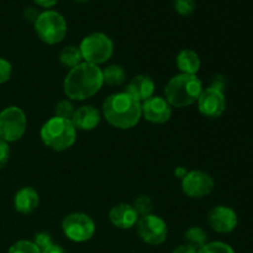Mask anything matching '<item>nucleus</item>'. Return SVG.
<instances>
[{
  "mask_svg": "<svg viewBox=\"0 0 253 253\" xmlns=\"http://www.w3.org/2000/svg\"><path fill=\"white\" fill-rule=\"evenodd\" d=\"M103 85L100 67L82 62L67 73L63 82V91L69 100L82 101L95 95Z\"/></svg>",
  "mask_w": 253,
  "mask_h": 253,
  "instance_id": "obj_1",
  "label": "nucleus"
},
{
  "mask_svg": "<svg viewBox=\"0 0 253 253\" xmlns=\"http://www.w3.org/2000/svg\"><path fill=\"white\" fill-rule=\"evenodd\" d=\"M103 116L114 127L128 130L142 118L141 103L126 91L111 94L103 103Z\"/></svg>",
  "mask_w": 253,
  "mask_h": 253,
  "instance_id": "obj_2",
  "label": "nucleus"
},
{
  "mask_svg": "<svg viewBox=\"0 0 253 253\" xmlns=\"http://www.w3.org/2000/svg\"><path fill=\"white\" fill-rule=\"evenodd\" d=\"M204 90L203 82L195 74H178L165 88V99L172 108H187L198 101Z\"/></svg>",
  "mask_w": 253,
  "mask_h": 253,
  "instance_id": "obj_3",
  "label": "nucleus"
},
{
  "mask_svg": "<svg viewBox=\"0 0 253 253\" xmlns=\"http://www.w3.org/2000/svg\"><path fill=\"white\" fill-rule=\"evenodd\" d=\"M40 136L49 150L63 152L76 143L77 130L71 120L53 116L42 125Z\"/></svg>",
  "mask_w": 253,
  "mask_h": 253,
  "instance_id": "obj_4",
  "label": "nucleus"
},
{
  "mask_svg": "<svg viewBox=\"0 0 253 253\" xmlns=\"http://www.w3.org/2000/svg\"><path fill=\"white\" fill-rule=\"evenodd\" d=\"M34 26L39 39L47 44H57L62 42L66 39L68 31L63 15L54 10L40 12Z\"/></svg>",
  "mask_w": 253,
  "mask_h": 253,
  "instance_id": "obj_5",
  "label": "nucleus"
},
{
  "mask_svg": "<svg viewBox=\"0 0 253 253\" xmlns=\"http://www.w3.org/2000/svg\"><path fill=\"white\" fill-rule=\"evenodd\" d=\"M79 49L84 62L99 66L111 58L114 53V43L110 37L103 32H93L82 40Z\"/></svg>",
  "mask_w": 253,
  "mask_h": 253,
  "instance_id": "obj_6",
  "label": "nucleus"
},
{
  "mask_svg": "<svg viewBox=\"0 0 253 253\" xmlns=\"http://www.w3.org/2000/svg\"><path fill=\"white\" fill-rule=\"evenodd\" d=\"M27 118L19 106H7L0 111V138L5 142H16L26 132Z\"/></svg>",
  "mask_w": 253,
  "mask_h": 253,
  "instance_id": "obj_7",
  "label": "nucleus"
},
{
  "mask_svg": "<svg viewBox=\"0 0 253 253\" xmlns=\"http://www.w3.org/2000/svg\"><path fill=\"white\" fill-rule=\"evenodd\" d=\"M95 222L84 212H72L62 221V231L72 242L83 244L93 239L95 235Z\"/></svg>",
  "mask_w": 253,
  "mask_h": 253,
  "instance_id": "obj_8",
  "label": "nucleus"
},
{
  "mask_svg": "<svg viewBox=\"0 0 253 253\" xmlns=\"http://www.w3.org/2000/svg\"><path fill=\"white\" fill-rule=\"evenodd\" d=\"M136 232L145 244L160 246L165 244L168 237V225L158 215L150 214L138 219Z\"/></svg>",
  "mask_w": 253,
  "mask_h": 253,
  "instance_id": "obj_9",
  "label": "nucleus"
},
{
  "mask_svg": "<svg viewBox=\"0 0 253 253\" xmlns=\"http://www.w3.org/2000/svg\"><path fill=\"white\" fill-rule=\"evenodd\" d=\"M182 190L192 199H202L214 190L215 182L211 175L203 170H189L182 178Z\"/></svg>",
  "mask_w": 253,
  "mask_h": 253,
  "instance_id": "obj_10",
  "label": "nucleus"
},
{
  "mask_svg": "<svg viewBox=\"0 0 253 253\" xmlns=\"http://www.w3.org/2000/svg\"><path fill=\"white\" fill-rule=\"evenodd\" d=\"M197 103L200 114L209 119L220 118L225 113V109H226L225 94L212 88L204 89Z\"/></svg>",
  "mask_w": 253,
  "mask_h": 253,
  "instance_id": "obj_11",
  "label": "nucleus"
},
{
  "mask_svg": "<svg viewBox=\"0 0 253 253\" xmlns=\"http://www.w3.org/2000/svg\"><path fill=\"white\" fill-rule=\"evenodd\" d=\"M208 224L217 234H230L237 227L239 217L231 208L217 205L208 212Z\"/></svg>",
  "mask_w": 253,
  "mask_h": 253,
  "instance_id": "obj_12",
  "label": "nucleus"
},
{
  "mask_svg": "<svg viewBox=\"0 0 253 253\" xmlns=\"http://www.w3.org/2000/svg\"><path fill=\"white\" fill-rule=\"evenodd\" d=\"M142 116L152 124H166L172 116V106L162 96H155L141 103Z\"/></svg>",
  "mask_w": 253,
  "mask_h": 253,
  "instance_id": "obj_13",
  "label": "nucleus"
},
{
  "mask_svg": "<svg viewBox=\"0 0 253 253\" xmlns=\"http://www.w3.org/2000/svg\"><path fill=\"white\" fill-rule=\"evenodd\" d=\"M138 215L131 204L121 203L115 205L109 211V220L111 224L120 230H130L136 226L138 221Z\"/></svg>",
  "mask_w": 253,
  "mask_h": 253,
  "instance_id": "obj_14",
  "label": "nucleus"
},
{
  "mask_svg": "<svg viewBox=\"0 0 253 253\" xmlns=\"http://www.w3.org/2000/svg\"><path fill=\"white\" fill-rule=\"evenodd\" d=\"M155 90L156 84L153 79L146 74H138L128 82L125 91L137 101L143 103L155 95Z\"/></svg>",
  "mask_w": 253,
  "mask_h": 253,
  "instance_id": "obj_15",
  "label": "nucleus"
},
{
  "mask_svg": "<svg viewBox=\"0 0 253 253\" xmlns=\"http://www.w3.org/2000/svg\"><path fill=\"white\" fill-rule=\"evenodd\" d=\"M100 111L93 105H83L76 109L71 121L76 130L91 131L100 123Z\"/></svg>",
  "mask_w": 253,
  "mask_h": 253,
  "instance_id": "obj_16",
  "label": "nucleus"
},
{
  "mask_svg": "<svg viewBox=\"0 0 253 253\" xmlns=\"http://www.w3.org/2000/svg\"><path fill=\"white\" fill-rule=\"evenodd\" d=\"M40 205V195L32 187H24L16 192L14 197V208L17 212L29 215Z\"/></svg>",
  "mask_w": 253,
  "mask_h": 253,
  "instance_id": "obj_17",
  "label": "nucleus"
},
{
  "mask_svg": "<svg viewBox=\"0 0 253 253\" xmlns=\"http://www.w3.org/2000/svg\"><path fill=\"white\" fill-rule=\"evenodd\" d=\"M175 64L182 74H195L197 76L200 66H202V61L197 52L185 48L178 53L177 58H175Z\"/></svg>",
  "mask_w": 253,
  "mask_h": 253,
  "instance_id": "obj_18",
  "label": "nucleus"
},
{
  "mask_svg": "<svg viewBox=\"0 0 253 253\" xmlns=\"http://www.w3.org/2000/svg\"><path fill=\"white\" fill-rule=\"evenodd\" d=\"M101 73H103L104 84L110 86L123 85L126 81V72L120 64H110L101 69Z\"/></svg>",
  "mask_w": 253,
  "mask_h": 253,
  "instance_id": "obj_19",
  "label": "nucleus"
},
{
  "mask_svg": "<svg viewBox=\"0 0 253 253\" xmlns=\"http://www.w3.org/2000/svg\"><path fill=\"white\" fill-rule=\"evenodd\" d=\"M59 62L62 66L72 69L74 67L79 66L83 61V56L79 49V46H66L61 52H59Z\"/></svg>",
  "mask_w": 253,
  "mask_h": 253,
  "instance_id": "obj_20",
  "label": "nucleus"
},
{
  "mask_svg": "<svg viewBox=\"0 0 253 253\" xmlns=\"http://www.w3.org/2000/svg\"><path fill=\"white\" fill-rule=\"evenodd\" d=\"M184 240L187 245L194 247L195 250H200L208 244V234L202 227L192 226L184 232Z\"/></svg>",
  "mask_w": 253,
  "mask_h": 253,
  "instance_id": "obj_21",
  "label": "nucleus"
},
{
  "mask_svg": "<svg viewBox=\"0 0 253 253\" xmlns=\"http://www.w3.org/2000/svg\"><path fill=\"white\" fill-rule=\"evenodd\" d=\"M131 205H132V208L135 209L138 217L152 214L153 202L148 195H138V197L133 200V203Z\"/></svg>",
  "mask_w": 253,
  "mask_h": 253,
  "instance_id": "obj_22",
  "label": "nucleus"
},
{
  "mask_svg": "<svg viewBox=\"0 0 253 253\" xmlns=\"http://www.w3.org/2000/svg\"><path fill=\"white\" fill-rule=\"evenodd\" d=\"M74 111H76V109H74L73 104L69 99H63V100L58 101L57 105L54 106V116H57V118L71 120Z\"/></svg>",
  "mask_w": 253,
  "mask_h": 253,
  "instance_id": "obj_23",
  "label": "nucleus"
},
{
  "mask_svg": "<svg viewBox=\"0 0 253 253\" xmlns=\"http://www.w3.org/2000/svg\"><path fill=\"white\" fill-rule=\"evenodd\" d=\"M198 253H235L234 249L230 245L221 241L208 242L207 245L198 250Z\"/></svg>",
  "mask_w": 253,
  "mask_h": 253,
  "instance_id": "obj_24",
  "label": "nucleus"
},
{
  "mask_svg": "<svg viewBox=\"0 0 253 253\" xmlns=\"http://www.w3.org/2000/svg\"><path fill=\"white\" fill-rule=\"evenodd\" d=\"M7 253H41V251L32 241L20 240L10 246Z\"/></svg>",
  "mask_w": 253,
  "mask_h": 253,
  "instance_id": "obj_25",
  "label": "nucleus"
},
{
  "mask_svg": "<svg viewBox=\"0 0 253 253\" xmlns=\"http://www.w3.org/2000/svg\"><path fill=\"white\" fill-rule=\"evenodd\" d=\"M174 10L182 16H189L194 12L195 7H197V2L195 0H174Z\"/></svg>",
  "mask_w": 253,
  "mask_h": 253,
  "instance_id": "obj_26",
  "label": "nucleus"
},
{
  "mask_svg": "<svg viewBox=\"0 0 253 253\" xmlns=\"http://www.w3.org/2000/svg\"><path fill=\"white\" fill-rule=\"evenodd\" d=\"M34 242L37 247L40 249V251H44L48 247H51L53 244V239H52L51 235L48 232H37L34 236Z\"/></svg>",
  "mask_w": 253,
  "mask_h": 253,
  "instance_id": "obj_27",
  "label": "nucleus"
},
{
  "mask_svg": "<svg viewBox=\"0 0 253 253\" xmlns=\"http://www.w3.org/2000/svg\"><path fill=\"white\" fill-rule=\"evenodd\" d=\"M12 73V66L7 59L0 57V84L6 83Z\"/></svg>",
  "mask_w": 253,
  "mask_h": 253,
  "instance_id": "obj_28",
  "label": "nucleus"
},
{
  "mask_svg": "<svg viewBox=\"0 0 253 253\" xmlns=\"http://www.w3.org/2000/svg\"><path fill=\"white\" fill-rule=\"evenodd\" d=\"M10 158V147L9 143L5 142L4 140L0 138V169L6 166Z\"/></svg>",
  "mask_w": 253,
  "mask_h": 253,
  "instance_id": "obj_29",
  "label": "nucleus"
},
{
  "mask_svg": "<svg viewBox=\"0 0 253 253\" xmlns=\"http://www.w3.org/2000/svg\"><path fill=\"white\" fill-rule=\"evenodd\" d=\"M226 78H225L224 76H221V74H216V76L212 77L211 81H210L209 88L216 89V90H220L224 93L225 89H226Z\"/></svg>",
  "mask_w": 253,
  "mask_h": 253,
  "instance_id": "obj_30",
  "label": "nucleus"
},
{
  "mask_svg": "<svg viewBox=\"0 0 253 253\" xmlns=\"http://www.w3.org/2000/svg\"><path fill=\"white\" fill-rule=\"evenodd\" d=\"M39 15L40 12L37 11L35 7H26V9L24 10V17L27 20V21L32 22V24H35V21L37 20Z\"/></svg>",
  "mask_w": 253,
  "mask_h": 253,
  "instance_id": "obj_31",
  "label": "nucleus"
},
{
  "mask_svg": "<svg viewBox=\"0 0 253 253\" xmlns=\"http://www.w3.org/2000/svg\"><path fill=\"white\" fill-rule=\"evenodd\" d=\"M172 253H198V250H195L194 247L189 246V245L184 244V245H179L178 247H175L173 250Z\"/></svg>",
  "mask_w": 253,
  "mask_h": 253,
  "instance_id": "obj_32",
  "label": "nucleus"
},
{
  "mask_svg": "<svg viewBox=\"0 0 253 253\" xmlns=\"http://www.w3.org/2000/svg\"><path fill=\"white\" fill-rule=\"evenodd\" d=\"M34 1L36 2L39 6L46 7V9H48V7L54 6V5H56L57 2L59 1V0H34Z\"/></svg>",
  "mask_w": 253,
  "mask_h": 253,
  "instance_id": "obj_33",
  "label": "nucleus"
},
{
  "mask_svg": "<svg viewBox=\"0 0 253 253\" xmlns=\"http://www.w3.org/2000/svg\"><path fill=\"white\" fill-rule=\"evenodd\" d=\"M41 253H67L64 251V249L62 246H59V245H52L51 247H48L47 250H44V251H42Z\"/></svg>",
  "mask_w": 253,
  "mask_h": 253,
  "instance_id": "obj_34",
  "label": "nucleus"
},
{
  "mask_svg": "<svg viewBox=\"0 0 253 253\" xmlns=\"http://www.w3.org/2000/svg\"><path fill=\"white\" fill-rule=\"evenodd\" d=\"M187 173H188V170L185 169L184 167H177V168H175V170H174V175H175V177L180 178V179H182V178L184 177Z\"/></svg>",
  "mask_w": 253,
  "mask_h": 253,
  "instance_id": "obj_35",
  "label": "nucleus"
},
{
  "mask_svg": "<svg viewBox=\"0 0 253 253\" xmlns=\"http://www.w3.org/2000/svg\"><path fill=\"white\" fill-rule=\"evenodd\" d=\"M76 1H78V2H85V1H88V0H76Z\"/></svg>",
  "mask_w": 253,
  "mask_h": 253,
  "instance_id": "obj_36",
  "label": "nucleus"
}]
</instances>
